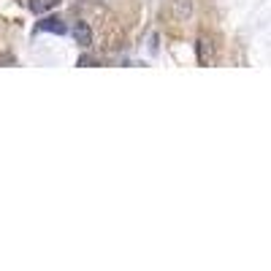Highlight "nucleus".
Here are the masks:
<instances>
[{"label":"nucleus","mask_w":271,"mask_h":271,"mask_svg":"<svg viewBox=\"0 0 271 271\" xmlns=\"http://www.w3.org/2000/svg\"><path fill=\"white\" fill-rule=\"evenodd\" d=\"M212 60H214V54H212L209 41H206V38H198V63L201 65H209Z\"/></svg>","instance_id":"obj_5"},{"label":"nucleus","mask_w":271,"mask_h":271,"mask_svg":"<svg viewBox=\"0 0 271 271\" xmlns=\"http://www.w3.org/2000/svg\"><path fill=\"white\" fill-rule=\"evenodd\" d=\"M60 6V0H30V11L33 14H46Z\"/></svg>","instance_id":"obj_4"},{"label":"nucleus","mask_w":271,"mask_h":271,"mask_svg":"<svg viewBox=\"0 0 271 271\" xmlns=\"http://www.w3.org/2000/svg\"><path fill=\"white\" fill-rule=\"evenodd\" d=\"M73 38H76L79 46H92V30H90L87 22H76V27H73Z\"/></svg>","instance_id":"obj_2"},{"label":"nucleus","mask_w":271,"mask_h":271,"mask_svg":"<svg viewBox=\"0 0 271 271\" xmlns=\"http://www.w3.org/2000/svg\"><path fill=\"white\" fill-rule=\"evenodd\" d=\"M38 30H41V33H57V36L68 33L65 22H60V19H54V17H49V19H44V22H38Z\"/></svg>","instance_id":"obj_3"},{"label":"nucleus","mask_w":271,"mask_h":271,"mask_svg":"<svg viewBox=\"0 0 271 271\" xmlns=\"http://www.w3.org/2000/svg\"><path fill=\"white\" fill-rule=\"evenodd\" d=\"M171 17L177 22H187L193 17V0H171Z\"/></svg>","instance_id":"obj_1"}]
</instances>
